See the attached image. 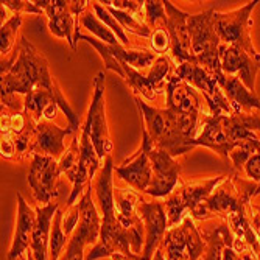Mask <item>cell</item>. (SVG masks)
<instances>
[{
	"label": "cell",
	"mask_w": 260,
	"mask_h": 260,
	"mask_svg": "<svg viewBox=\"0 0 260 260\" xmlns=\"http://www.w3.org/2000/svg\"><path fill=\"white\" fill-rule=\"evenodd\" d=\"M114 165L112 157H106L95 181V193L102 212L100 240L86 254L84 260L111 257L112 260H140L145 246V226L126 229L117 215L114 197Z\"/></svg>",
	"instance_id": "obj_1"
},
{
	"label": "cell",
	"mask_w": 260,
	"mask_h": 260,
	"mask_svg": "<svg viewBox=\"0 0 260 260\" xmlns=\"http://www.w3.org/2000/svg\"><path fill=\"white\" fill-rule=\"evenodd\" d=\"M201 133L193 147H206L224 160L231 151L246 139H255L260 133V117L254 112H235L231 115H203Z\"/></svg>",
	"instance_id": "obj_2"
},
{
	"label": "cell",
	"mask_w": 260,
	"mask_h": 260,
	"mask_svg": "<svg viewBox=\"0 0 260 260\" xmlns=\"http://www.w3.org/2000/svg\"><path fill=\"white\" fill-rule=\"evenodd\" d=\"M38 87H47L50 90L59 89L50 75L45 58L35 49L33 44L25 38H20L19 56L14 66L2 77V99L11 97L14 93L28 95Z\"/></svg>",
	"instance_id": "obj_3"
},
{
	"label": "cell",
	"mask_w": 260,
	"mask_h": 260,
	"mask_svg": "<svg viewBox=\"0 0 260 260\" xmlns=\"http://www.w3.org/2000/svg\"><path fill=\"white\" fill-rule=\"evenodd\" d=\"M78 39H83L86 42H89L92 47H95L99 50L103 62H105V67L108 70H114L115 74H119L125 81L126 84L133 89V92L136 93H140L142 97L153 102L156 100L157 93L164 92L165 90V86H167V81L169 78L172 77L170 72H172V62L167 56L160 55L156 62L153 64V67L150 69V72L147 75H142L137 69H134L133 66H129L128 62L125 61H120L114 56H111L105 49H103V42L95 39V38H90V36H86V35H81L80 31L75 33V44Z\"/></svg>",
	"instance_id": "obj_4"
},
{
	"label": "cell",
	"mask_w": 260,
	"mask_h": 260,
	"mask_svg": "<svg viewBox=\"0 0 260 260\" xmlns=\"http://www.w3.org/2000/svg\"><path fill=\"white\" fill-rule=\"evenodd\" d=\"M165 114L175 128L187 139H195L198 125L201 123V99L197 89L188 83L172 75L165 86Z\"/></svg>",
	"instance_id": "obj_5"
},
{
	"label": "cell",
	"mask_w": 260,
	"mask_h": 260,
	"mask_svg": "<svg viewBox=\"0 0 260 260\" xmlns=\"http://www.w3.org/2000/svg\"><path fill=\"white\" fill-rule=\"evenodd\" d=\"M215 14L214 8H209L198 14H190L187 19V28L190 35L192 52L204 69L210 74L221 70L220 47L221 41L215 31Z\"/></svg>",
	"instance_id": "obj_6"
},
{
	"label": "cell",
	"mask_w": 260,
	"mask_h": 260,
	"mask_svg": "<svg viewBox=\"0 0 260 260\" xmlns=\"http://www.w3.org/2000/svg\"><path fill=\"white\" fill-rule=\"evenodd\" d=\"M258 0H252L246 5L235 8L232 11L215 14V31L224 45L239 47L249 53L252 58L260 61V53L252 44L251 28H252V11L257 7Z\"/></svg>",
	"instance_id": "obj_7"
},
{
	"label": "cell",
	"mask_w": 260,
	"mask_h": 260,
	"mask_svg": "<svg viewBox=\"0 0 260 260\" xmlns=\"http://www.w3.org/2000/svg\"><path fill=\"white\" fill-rule=\"evenodd\" d=\"M136 105L140 109L142 115H144L145 122V129L148 136L151 137L153 144L156 148L167 151L170 156L178 157L190 150H193V140L184 137L181 133H178L169 122L167 115H165L164 109L153 108L147 105L144 100H140V97H136Z\"/></svg>",
	"instance_id": "obj_8"
},
{
	"label": "cell",
	"mask_w": 260,
	"mask_h": 260,
	"mask_svg": "<svg viewBox=\"0 0 260 260\" xmlns=\"http://www.w3.org/2000/svg\"><path fill=\"white\" fill-rule=\"evenodd\" d=\"M77 206L80 209V223L70 235L62 260H84L86 246H93L100 240L102 215H99V210L92 201V184L86 187Z\"/></svg>",
	"instance_id": "obj_9"
},
{
	"label": "cell",
	"mask_w": 260,
	"mask_h": 260,
	"mask_svg": "<svg viewBox=\"0 0 260 260\" xmlns=\"http://www.w3.org/2000/svg\"><path fill=\"white\" fill-rule=\"evenodd\" d=\"M159 249L165 260H200L206 252V240L188 214L178 226L167 231Z\"/></svg>",
	"instance_id": "obj_10"
},
{
	"label": "cell",
	"mask_w": 260,
	"mask_h": 260,
	"mask_svg": "<svg viewBox=\"0 0 260 260\" xmlns=\"http://www.w3.org/2000/svg\"><path fill=\"white\" fill-rule=\"evenodd\" d=\"M175 75L190 84L193 89L200 90L203 93V99L206 100L209 106L210 115H231L234 114V109L220 89L214 74H210L207 69H204L198 62H184L181 66H176Z\"/></svg>",
	"instance_id": "obj_11"
},
{
	"label": "cell",
	"mask_w": 260,
	"mask_h": 260,
	"mask_svg": "<svg viewBox=\"0 0 260 260\" xmlns=\"http://www.w3.org/2000/svg\"><path fill=\"white\" fill-rule=\"evenodd\" d=\"M35 4L49 17L50 33L58 38H64L75 50V33L80 31L78 19L90 2H86V0H80V2H77V0H74V2H66V0H41V2Z\"/></svg>",
	"instance_id": "obj_12"
},
{
	"label": "cell",
	"mask_w": 260,
	"mask_h": 260,
	"mask_svg": "<svg viewBox=\"0 0 260 260\" xmlns=\"http://www.w3.org/2000/svg\"><path fill=\"white\" fill-rule=\"evenodd\" d=\"M142 140L147 144L153 170V179L147 193L153 198H169L175 192V187L179 181L181 164L167 151L156 148L145 128L144 134H142Z\"/></svg>",
	"instance_id": "obj_13"
},
{
	"label": "cell",
	"mask_w": 260,
	"mask_h": 260,
	"mask_svg": "<svg viewBox=\"0 0 260 260\" xmlns=\"http://www.w3.org/2000/svg\"><path fill=\"white\" fill-rule=\"evenodd\" d=\"M86 120L90 123V140L100 160L109 157L112 153V142L106 122V105H105V74L99 72L93 80V97L87 111Z\"/></svg>",
	"instance_id": "obj_14"
},
{
	"label": "cell",
	"mask_w": 260,
	"mask_h": 260,
	"mask_svg": "<svg viewBox=\"0 0 260 260\" xmlns=\"http://www.w3.org/2000/svg\"><path fill=\"white\" fill-rule=\"evenodd\" d=\"M59 175V160L50 156L33 154L28 170V184L38 206H49L53 200H56V184Z\"/></svg>",
	"instance_id": "obj_15"
},
{
	"label": "cell",
	"mask_w": 260,
	"mask_h": 260,
	"mask_svg": "<svg viewBox=\"0 0 260 260\" xmlns=\"http://www.w3.org/2000/svg\"><path fill=\"white\" fill-rule=\"evenodd\" d=\"M137 212L145 226V246L140 260H153L157 248L160 246L165 234L169 231V217L165 206L159 201L140 200Z\"/></svg>",
	"instance_id": "obj_16"
},
{
	"label": "cell",
	"mask_w": 260,
	"mask_h": 260,
	"mask_svg": "<svg viewBox=\"0 0 260 260\" xmlns=\"http://www.w3.org/2000/svg\"><path fill=\"white\" fill-rule=\"evenodd\" d=\"M164 7L165 13H167V31L172 39L170 52L173 61L176 62V66H181L184 62H198L197 56L192 52L190 35H188L187 28V19L190 14L176 8L169 0H165Z\"/></svg>",
	"instance_id": "obj_17"
},
{
	"label": "cell",
	"mask_w": 260,
	"mask_h": 260,
	"mask_svg": "<svg viewBox=\"0 0 260 260\" xmlns=\"http://www.w3.org/2000/svg\"><path fill=\"white\" fill-rule=\"evenodd\" d=\"M220 61L226 75L237 77L251 92H255V77L260 72V61L232 45L220 47Z\"/></svg>",
	"instance_id": "obj_18"
},
{
	"label": "cell",
	"mask_w": 260,
	"mask_h": 260,
	"mask_svg": "<svg viewBox=\"0 0 260 260\" xmlns=\"http://www.w3.org/2000/svg\"><path fill=\"white\" fill-rule=\"evenodd\" d=\"M114 170L119 175V178L125 181L129 187H133L134 190L147 193L153 179V170L145 142L142 140L140 148L131 157H128L120 167H115Z\"/></svg>",
	"instance_id": "obj_19"
},
{
	"label": "cell",
	"mask_w": 260,
	"mask_h": 260,
	"mask_svg": "<svg viewBox=\"0 0 260 260\" xmlns=\"http://www.w3.org/2000/svg\"><path fill=\"white\" fill-rule=\"evenodd\" d=\"M69 134H74L72 128H59L56 123L49 120H41L36 123V136L31 147V154L50 156L53 159H61L64 156L66 145L64 139ZM75 136V134H74Z\"/></svg>",
	"instance_id": "obj_20"
},
{
	"label": "cell",
	"mask_w": 260,
	"mask_h": 260,
	"mask_svg": "<svg viewBox=\"0 0 260 260\" xmlns=\"http://www.w3.org/2000/svg\"><path fill=\"white\" fill-rule=\"evenodd\" d=\"M38 214L36 209H31L23 197L17 192V221H16V231L13 243L8 252V260H16L17 257H22L27 251H30L33 232L36 228Z\"/></svg>",
	"instance_id": "obj_21"
},
{
	"label": "cell",
	"mask_w": 260,
	"mask_h": 260,
	"mask_svg": "<svg viewBox=\"0 0 260 260\" xmlns=\"http://www.w3.org/2000/svg\"><path fill=\"white\" fill-rule=\"evenodd\" d=\"M220 89L229 100L234 114L235 112H251L252 109L260 111V100L257 99L255 92H251L237 77L226 75L223 70L214 74Z\"/></svg>",
	"instance_id": "obj_22"
},
{
	"label": "cell",
	"mask_w": 260,
	"mask_h": 260,
	"mask_svg": "<svg viewBox=\"0 0 260 260\" xmlns=\"http://www.w3.org/2000/svg\"><path fill=\"white\" fill-rule=\"evenodd\" d=\"M59 209L58 203L49 206H36V228L31 239V252L35 260H49V246H50V232L56 212Z\"/></svg>",
	"instance_id": "obj_23"
},
{
	"label": "cell",
	"mask_w": 260,
	"mask_h": 260,
	"mask_svg": "<svg viewBox=\"0 0 260 260\" xmlns=\"http://www.w3.org/2000/svg\"><path fill=\"white\" fill-rule=\"evenodd\" d=\"M228 176H215V178H210V179H204V181H193V182H188L184 184L179 190H175L181 200L182 207L185 209V212H193L215 192V188L226 181Z\"/></svg>",
	"instance_id": "obj_24"
},
{
	"label": "cell",
	"mask_w": 260,
	"mask_h": 260,
	"mask_svg": "<svg viewBox=\"0 0 260 260\" xmlns=\"http://www.w3.org/2000/svg\"><path fill=\"white\" fill-rule=\"evenodd\" d=\"M206 240V252L201 260H223V252L228 246H234L235 235L228 223L217 224L210 232H201Z\"/></svg>",
	"instance_id": "obj_25"
},
{
	"label": "cell",
	"mask_w": 260,
	"mask_h": 260,
	"mask_svg": "<svg viewBox=\"0 0 260 260\" xmlns=\"http://www.w3.org/2000/svg\"><path fill=\"white\" fill-rule=\"evenodd\" d=\"M115 206H117V215H119L120 223L126 229H133L136 226L144 224L142 221L137 206H139V195L128 188H114Z\"/></svg>",
	"instance_id": "obj_26"
},
{
	"label": "cell",
	"mask_w": 260,
	"mask_h": 260,
	"mask_svg": "<svg viewBox=\"0 0 260 260\" xmlns=\"http://www.w3.org/2000/svg\"><path fill=\"white\" fill-rule=\"evenodd\" d=\"M80 23L81 25L87 30V31H90L92 35H95L97 36V39L99 41H102L103 44H106V45H119V44H122L120 41H119V38H117L105 23L97 17V14L95 13H90V11H84L81 16H80Z\"/></svg>",
	"instance_id": "obj_27"
},
{
	"label": "cell",
	"mask_w": 260,
	"mask_h": 260,
	"mask_svg": "<svg viewBox=\"0 0 260 260\" xmlns=\"http://www.w3.org/2000/svg\"><path fill=\"white\" fill-rule=\"evenodd\" d=\"M62 210L58 209L56 215L53 218V224H52V232H50V246H49V260H59L61 254L64 252V248H67L69 243V237L64 232L62 228Z\"/></svg>",
	"instance_id": "obj_28"
},
{
	"label": "cell",
	"mask_w": 260,
	"mask_h": 260,
	"mask_svg": "<svg viewBox=\"0 0 260 260\" xmlns=\"http://www.w3.org/2000/svg\"><path fill=\"white\" fill-rule=\"evenodd\" d=\"M106 8L115 17V20L123 27V30H129L134 35L142 36V38H151V28L147 25L144 20H140L136 14L128 13V11H122V10H115V8H111V7H106Z\"/></svg>",
	"instance_id": "obj_29"
},
{
	"label": "cell",
	"mask_w": 260,
	"mask_h": 260,
	"mask_svg": "<svg viewBox=\"0 0 260 260\" xmlns=\"http://www.w3.org/2000/svg\"><path fill=\"white\" fill-rule=\"evenodd\" d=\"M257 153H260V139H246L231 151L229 160L232 162V167L235 170H243L245 164Z\"/></svg>",
	"instance_id": "obj_30"
},
{
	"label": "cell",
	"mask_w": 260,
	"mask_h": 260,
	"mask_svg": "<svg viewBox=\"0 0 260 260\" xmlns=\"http://www.w3.org/2000/svg\"><path fill=\"white\" fill-rule=\"evenodd\" d=\"M20 23L22 14H13L11 19L2 23V27H0V53H2V58L11 52L16 41V35L20 28Z\"/></svg>",
	"instance_id": "obj_31"
},
{
	"label": "cell",
	"mask_w": 260,
	"mask_h": 260,
	"mask_svg": "<svg viewBox=\"0 0 260 260\" xmlns=\"http://www.w3.org/2000/svg\"><path fill=\"white\" fill-rule=\"evenodd\" d=\"M92 10H93V13L97 14V17L105 23V25H106L117 38H119V41L122 42L123 47H129V45H131V42H129V39H128L125 30H123V27L120 25L119 22L115 20V17L108 11L106 7H103L100 2H93V4H92Z\"/></svg>",
	"instance_id": "obj_32"
},
{
	"label": "cell",
	"mask_w": 260,
	"mask_h": 260,
	"mask_svg": "<svg viewBox=\"0 0 260 260\" xmlns=\"http://www.w3.org/2000/svg\"><path fill=\"white\" fill-rule=\"evenodd\" d=\"M145 22L147 25L151 28V31L154 28L159 27H167V13H165V7L164 2H145Z\"/></svg>",
	"instance_id": "obj_33"
},
{
	"label": "cell",
	"mask_w": 260,
	"mask_h": 260,
	"mask_svg": "<svg viewBox=\"0 0 260 260\" xmlns=\"http://www.w3.org/2000/svg\"><path fill=\"white\" fill-rule=\"evenodd\" d=\"M151 49L154 53H157L159 56L162 53H165L167 50H172V39H170V35L167 31V27H159V28H154L151 31Z\"/></svg>",
	"instance_id": "obj_34"
},
{
	"label": "cell",
	"mask_w": 260,
	"mask_h": 260,
	"mask_svg": "<svg viewBox=\"0 0 260 260\" xmlns=\"http://www.w3.org/2000/svg\"><path fill=\"white\" fill-rule=\"evenodd\" d=\"M246 176L257 184V195L260 193V153L254 154L243 167Z\"/></svg>",
	"instance_id": "obj_35"
},
{
	"label": "cell",
	"mask_w": 260,
	"mask_h": 260,
	"mask_svg": "<svg viewBox=\"0 0 260 260\" xmlns=\"http://www.w3.org/2000/svg\"><path fill=\"white\" fill-rule=\"evenodd\" d=\"M80 223V209L78 206H72V207H69L67 210V215L62 221V228H64V232L67 234V237H70V235L74 234L75 228L78 226Z\"/></svg>",
	"instance_id": "obj_36"
},
{
	"label": "cell",
	"mask_w": 260,
	"mask_h": 260,
	"mask_svg": "<svg viewBox=\"0 0 260 260\" xmlns=\"http://www.w3.org/2000/svg\"><path fill=\"white\" fill-rule=\"evenodd\" d=\"M252 212H255V215L251 217V221H252L255 231H257L258 235H260V206H252Z\"/></svg>",
	"instance_id": "obj_37"
},
{
	"label": "cell",
	"mask_w": 260,
	"mask_h": 260,
	"mask_svg": "<svg viewBox=\"0 0 260 260\" xmlns=\"http://www.w3.org/2000/svg\"><path fill=\"white\" fill-rule=\"evenodd\" d=\"M20 258H22V260H27V257H25V255H22Z\"/></svg>",
	"instance_id": "obj_38"
}]
</instances>
